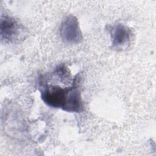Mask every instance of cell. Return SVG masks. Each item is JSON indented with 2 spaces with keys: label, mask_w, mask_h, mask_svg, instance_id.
<instances>
[{
  "label": "cell",
  "mask_w": 156,
  "mask_h": 156,
  "mask_svg": "<svg viewBox=\"0 0 156 156\" xmlns=\"http://www.w3.org/2000/svg\"><path fill=\"white\" fill-rule=\"evenodd\" d=\"M131 30L122 24L118 23L110 29L112 47L115 49H124L130 44Z\"/></svg>",
  "instance_id": "obj_4"
},
{
  "label": "cell",
  "mask_w": 156,
  "mask_h": 156,
  "mask_svg": "<svg viewBox=\"0 0 156 156\" xmlns=\"http://www.w3.org/2000/svg\"><path fill=\"white\" fill-rule=\"evenodd\" d=\"M60 33L63 41L68 44H78L83 39L78 20L73 15H69L63 20Z\"/></svg>",
  "instance_id": "obj_3"
},
{
  "label": "cell",
  "mask_w": 156,
  "mask_h": 156,
  "mask_svg": "<svg viewBox=\"0 0 156 156\" xmlns=\"http://www.w3.org/2000/svg\"><path fill=\"white\" fill-rule=\"evenodd\" d=\"M1 40L5 43H16L25 37L24 27L14 18L8 15H1L0 22Z\"/></svg>",
  "instance_id": "obj_2"
},
{
  "label": "cell",
  "mask_w": 156,
  "mask_h": 156,
  "mask_svg": "<svg viewBox=\"0 0 156 156\" xmlns=\"http://www.w3.org/2000/svg\"><path fill=\"white\" fill-rule=\"evenodd\" d=\"M77 77L68 87L40 83L41 98L48 106L68 112L79 113L83 110L82 96L77 87Z\"/></svg>",
  "instance_id": "obj_1"
}]
</instances>
